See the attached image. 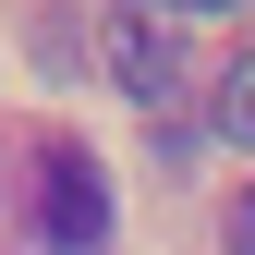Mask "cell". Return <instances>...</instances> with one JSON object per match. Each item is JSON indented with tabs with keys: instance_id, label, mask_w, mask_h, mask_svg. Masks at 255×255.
I'll use <instances>...</instances> for the list:
<instances>
[{
	"instance_id": "3957f363",
	"label": "cell",
	"mask_w": 255,
	"mask_h": 255,
	"mask_svg": "<svg viewBox=\"0 0 255 255\" xmlns=\"http://www.w3.org/2000/svg\"><path fill=\"white\" fill-rule=\"evenodd\" d=\"M219 134H231V146H255V61L219 85Z\"/></svg>"
},
{
	"instance_id": "7a4b0ae2",
	"label": "cell",
	"mask_w": 255,
	"mask_h": 255,
	"mask_svg": "<svg viewBox=\"0 0 255 255\" xmlns=\"http://www.w3.org/2000/svg\"><path fill=\"white\" fill-rule=\"evenodd\" d=\"M110 73L134 85L146 110L170 98V73H182V61H170V24H146V0H134V12H110Z\"/></svg>"
},
{
	"instance_id": "5b68a950",
	"label": "cell",
	"mask_w": 255,
	"mask_h": 255,
	"mask_svg": "<svg viewBox=\"0 0 255 255\" xmlns=\"http://www.w3.org/2000/svg\"><path fill=\"white\" fill-rule=\"evenodd\" d=\"M158 12H243V0H158Z\"/></svg>"
},
{
	"instance_id": "6da1fadb",
	"label": "cell",
	"mask_w": 255,
	"mask_h": 255,
	"mask_svg": "<svg viewBox=\"0 0 255 255\" xmlns=\"http://www.w3.org/2000/svg\"><path fill=\"white\" fill-rule=\"evenodd\" d=\"M37 243L49 255H98L110 243V182H98L85 146H49L37 158Z\"/></svg>"
},
{
	"instance_id": "277c9868",
	"label": "cell",
	"mask_w": 255,
	"mask_h": 255,
	"mask_svg": "<svg viewBox=\"0 0 255 255\" xmlns=\"http://www.w3.org/2000/svg\"><path fill=\"white\" fill-rule=\"evenodd\" d=\"M219 243H231V255H255V182H243V207L219 219Z\"/></svg>"
}]
</instances>
